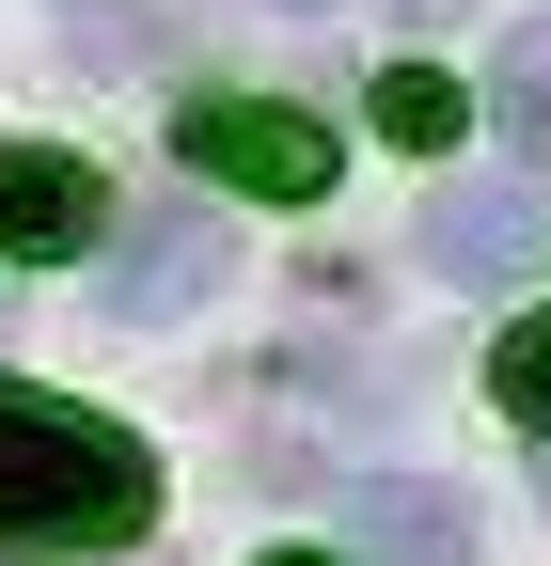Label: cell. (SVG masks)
<instances>
[{"instance_id":"6da1fadb","label":"cell","mask_w":551,"mask_h":566,"mask_svg":"<svg viewBox=\"0 0 551 566\" xmlns=\"http://www.w3.org/2000/svg\"><path fill=\"white\" fill-rule=\"evenodd\" d=\"M143 520H158V457L126 441V424L0 378V551L63 566V551H126Z\"/></svg>"},{"instance_id":"7a4b0ae2","label":"cell","mask_w":551,"mask_h":566,"mask_svg":"<svg viewBox=\"0 0 551 566\" xmlns=\"http://www.w3.org/2000/svg\"><path fill=\"white\" fill-rule=\"evenodd\" d=\"M174 158H189V189H237V205H315L331 189V126L315 111H284V95H174Z\"/></svg>"},{"instance_id":"3957f363","label":"cell","mask_w":551,"mask_h":566,"mask_svg":"<svg viewBox=\"0 0 551 566\" xmlns=\"http://www.w3.org/2000/svg\"><path fill=\"white\" fill-rule=\"evenodd\" d=\"M111 237V189L80 142H0V268H63Z\"/></svg>"},{"instance_id":"277c9868","label":"cell","mask_w":551,"mask_h":566,"mask_svg":"<svg viewBox=\"0 0 551 566\" xmlns=\"http://www.w3.org/2000/svg\"><path fill=\"white\" fill-rule=\"evenodd\" d=\"M409 237H426L441 283H520V268L551 252V221H536V189H520V174H441Z\"/></svg>"},{"instance_id":"5b68a950","label":"cell","mask_w":551,"mask_h":566,"mask_svg":"<svg viewBox=\"0 0 551 566\" xmlns=\"http://www.w3.org/2000/svg\"><path fill=\"white\" fill-rule=\"evenodd\" d=\"M205 283H221V221H205V205H158V221L111 237V300L126 315H189Z\"/></svg>"},{"instance_id":"8992f818","label":"cell","mask_w":551,"mask_h":566,"mask_svg":"<svg viewBox=\"0 0 551 566\" xmlns=\"http://www.w3.org/2000/svg\"><path fill=\"white\" fill-rule=\"evenodd\" d=\"M347 535H363V566H472V504L457 488H347Z\"/></svg>"},{"instance_id":"52a82bcc","label":"cell","mask_w":551,"mask_h":566,"mask_svg":"<svg viewBox=\"0 0 551 566\" xmlns=\"http://www.w3.org/2000/svg\"><path fill=\"white\" fill-rule=\"evenodd\" d=\"M489 142L505 158H551V17L505 32V80H489Z\"/></svg>"},{"instance_id":"ba28073f","label":"cell","mask_w":551,"mask_h":566,"mask_svg":"<svg viewBox=\"0 0 551 566\" xmlns=\"http://www.w3.org/2000/svg\"><path fill=\"white\" fill-rule=\"evenodd\" d=\"M363 111H378V142H409V158H441V142H457V111H472V95L441 80V63H378V95H363Z\"/></svg>"},{"instance_id":"9c48e42d","label":"cell","mask_w":551,"mask_h":566,"mask_svg":"<svg viewBox=\"0 0 551 566\" xmlns=\"http://www.w3.org/2000/svg\"><path fill=\"white\" fill-rule=\"evenodd\" d=\"M489 394H505L520 424H551V315H520V331L489 346Z\"/></svg>"},{"instance_id":"30bf717a","label":"cell","mask_w":551,"mask_h":566,"mask_svg":"<svg viewBox=\"0 0 551 566\" xmlns=\"http://www.w3.org/2000/svg\"><path fill=\"white\" fill-rule=\"evenodd\" d=\"M268 566H331V551H268Z\"/></svg>"},{"instance_id":"8fae6325","label":"cell","mask_w":551,"mask_h":566,"mask_svg":"<svg viewBox=\"0 0 551 566\" xmlns=\"http://www.w3.org/2000/svg\"><path fill=\"white\" fill-rule=\"evenodd\" d=\"M284 17H331V0H284Z\"/></svg>"},{"instance_id":"7c38bea8","label":"cell","mask_w":551,"mask_h":566,"mask_svg":"<svg viewBox=\"0 0 551 566\" xmlns=\"http://www.w3.org/2000/svg\"><path fill=\"white\" fill-rule=\"evenodd\" d=\"M536 504H551V457H536Z\"/></svg>"}]
</instances>
